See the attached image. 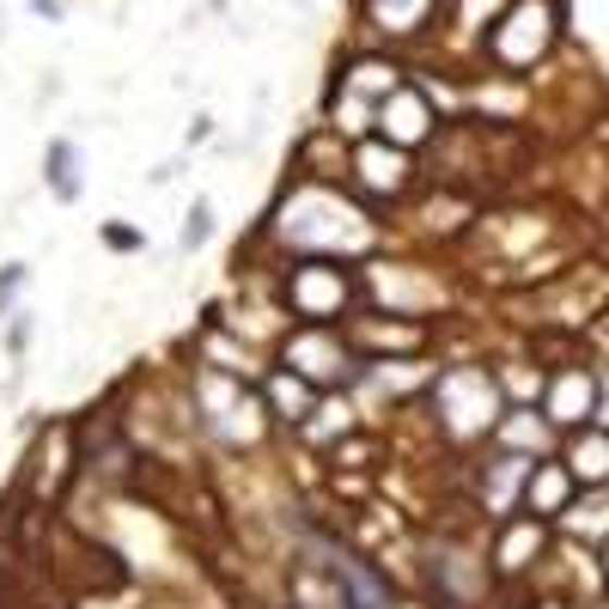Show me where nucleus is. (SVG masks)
Segmentation results:
<instances>
[{
    "instance_id": "19",
    "label": "nucleus",
    "mask_w": 609,
    "mask_h": 609,
    "mask_svg": "<svg viewBox=\"0 0 609 609\" xmlns=\"http://www.w3.org/2000/svg\"><path fill=\"white\" fill-rule=\"evenodd\" d=\"M299 433H304V445H318V451H330V445H341L348 433H360V414H353L348 390L318 396V409H311V421H304Z\"/></svg>"
},
{
    "instance_id": "2",
    "label": "nucleus",
    "mask_w": 609,
    "mask_h": 609,
    "mask_svg": "<svg viewBox=\"0 0 609 609\" xmlns=\"http://www.w3.org/2000/svg\"><path fill=\"white\" fill-rule=\"evenodd\" d=\"M365 281L353 262L335 257H293L274 274V304L287 311V323H318V330H348L360 318Z\"/></svg>"
},
{
    "instance_id": "4",
    "label": "nucleus",
    "mask_w": 609,
    "mask_h": 609,
    "mask_svg": "<svg viewBox=\"0 0 609 609\" xmlns=\"http://www.w3.org/2000/svg\"><path fill=\"white\" fill-rule=\"evenodd\" d=\"M274 365L299 372L318 390H353L360 378V353H353L348 330H318V323H287L274 341Z\"/></svg>"
},
{
    "instance_id": "20",
    "label": "nucleus",
    "mask_w": 609,
    "mask_h": 609,
    "mask_svg": "<svg viewBox=\"0 0 609 609\" xmlns=\"http://www.w3.org/2000/svg\"><path fill=\"white\" fill-rule=\"evenodd\" d=\"M44 183H49V196H55L61 208H74L79 189H86V165H79V147L67 135H55L44 147Z\"/></svg>"
},
{
    "instance_id": "7",
    "label": "nucleus",
    "mask_w": 609,
    "mask_h": 609,
    "mask_svg": "<svg viewBox=\"0 0 609 609\" xmlns=\"http://www.w3.org/2000/svg\"><path fill=\"white\" fill-rule=\"evenodd\" d=\"M548 548H555V524H543V518H531V512L500 518L494 536H487V567H494V579H500V592L531 585L536 567L548 561Z\"/></svg>"
},
{
    "instance_id": "3",
    "label": "nucleus",
    "mask_w": 609,
    "mask_h": 609,
    "mask_svg": "<svg viewBox=\"0 0 609 609\" xmlns=\"http://www.w3.org/2000/svg\"><path fill=\"white\" fill-rule=\"evenodd\" d=\"M421 597L433 609H482L487 597H500V579L487 567V543L475 536L433 531L421 543Z\"/></svg>"
},
{
    "instance_id": "14",
    "label": "nucleus",
    "mask_w": 609,
    "mask_h": 609,
    "mask_svg": "<svg viewBox=\"0 0 609 609\" xmlns=\"http://www.w3.org/2000/svg\"><path fill=\"white\" fill-rule=\"evenodd\" d=\"M573 500H579L573 470H567L561 457H536L531 475H524V500H518V512L543 518V524H561V518L573 512Z\"/></svg>"
},
{
    "instance_id": "24",
    "label": "nucleus",
    "mask_w": 609,
    "mask_h": 609,
    "mask_svg": "<svg viewBox=\"0 0 609 609\" xmlns=\"http://www.w3.org/2000/svg\"><path fill=\"white\" fill-rule=\"evenodd\" d=\"M25 281H30L25 262H0V318H13V311H18V293H25Z\"/></svg>"
},
{
    "instance_id": "12",
    "label": "nucleus",
    "mask_w": 609,
    "mask_h": 609,
    "mask_svg": "<svg viewBox=\"0 0 609 609\" xmlns=\"http://www.w3.org/2000/svg\"><path fill=\"white\" fill-rule=\"evenodd\" d=\"M372 128H378V140L414 152V147H426V140L439 135V110H433V98H426L414 79H402V86L372 110Z\"/></svg>"
},
{
    "instance_id": "13",
    "label": "nucleus",
    "mask_w": 609,
    "mask_h": 609,
    "mask_svg": "<svg viewBox=\"0 0 609 609\" xmlns=\"http://www.w3.org/2000/svg\"><path fill=\"white\" fill-rule=\"evenodd\" d=\"M531 463H536V457H512V451H494L487 463H475L470 494H475V512H487V524H500V518H512V512H518Z\"/></svg>"
},
{
    "instance_id": "11",
    "label": "nucleus",
    "mask_w": 609,
    "mask_h": 609,
    "mask_svg": "<svg viewBox=\"0 0 609 609\" xmlns=\"http://www.w3.org/2000/svg\"><path fill=\"white\" fill-rule=\"evenodd\" d=\"M79 475V439H74V421H49L44 433H37V445H30V470H25V487H30V500L55 506L61 500V487Z\"/></svg>"
},
{
    "instance_id": "25",
    "label": "nucleus",
    "mask_w": 609,
    "mask_h": 609,
    "mask_svg": "<svg viewBox=\"0 0 609 609\" xmlns=\"http://www.w3.org/2000/svg\"><path fill=\"white\" fill-rule=\"evenodd\" d=\"M25 348H30V311H13V323H7V353L25 360Z\"/></svg>"
},
{
    "instance_id": "26",
    "label": "nucleus",
    "mask_w": 609,
    "mask_h": 609,
    "mask_svg": "<svg viewBox=\"0 0 609 609\" xmlns=\"http://www.w3.org/2000/svg\"><path fill=\"white\" fill-rule=\"evenodd\" d=\"M30 13H44V18H61V0H30Z\"/></svg>"
},
{
    "instance_id": "9",
    "label": "nucleus",
    "mask_w": 609,
    "mask_h": 609,
    "mask_svg": "<svg viewBox=\"0 0 609 609\" xmlns=\"http://www.w3.org/2000/svg\"><path fill=\"white\" fill-rule=\"evenodd\" d=\"M79 439V475L86 482H128L135 475V433L122 426V414L91 409L86 421H74Z\"/></svg>"
},
{
    "instance_id": "17",
    "label": "nucleus",
    "mask_w": 609,
    "mask_h": 609,
    "mask_svg": "<svg viewBox=\"0 0 609 609\" xmlns=\"http://www.w3.org/2000/svg\"><path fill=\"white\" fill-rule=\"evenodd\" d=\"M257 390H262V409H269V421L274 426H304L311 421V409H318V384H304L299 372H287V365H269L257 378Z\"/></svg>"
},
{
    "instance_id": "23",
    "label": "nucleus",
    "mask_w": 609,
    "mask_h": 609,
    "mask_svg": "<svg viewBox=\"0 0 609 609\" xmlns=\"http://www.w3.org/2000/svg\"><path fill=\"white\" fill-rule=\"evenodd\" d=\"M98 238H104V250H116V257H140V250H147V232L128 226V220H104Z\"/></svg>"
},
{
    "instance_id": "18",
    "label": "nucleus",
    "mask_w": 609,
    "mask_h": 609,
    "mask_svg": "<svg viewBox=\"0 0 609 609\" xmlns=\"http://www.w3.org/2000/svg\"><path fill=\"white\" fill-rule=\"evenodd\" d=\"M573 470L579 487H609V426L592 421V426H579V433H567L561 451H555Z\"/></svg>"
},
{
    "instance_id": "16",
    "label": "nucleus",
    "mask_w": 609,
    "mask_h": 609,
    "mask_svg": "<svg viewBox=\"0 0 609 609\" xmlns=\"http://www.w3.org/2000/svg\"><path fill=\"white\" fill-rule=\"evenodd\" d=\"M348 171H360V189L365 196H378V201H390V196L409 189V152L390 147V140H360L353 159H348Z\"/></svg>"
},
{
    "instance_id": "5",
    "label": "nucleus",
    "mask_w": 609,
    "mask_h": 609,
    "mask_svg": "<svg viewBox=\"0 0 609 609\" xmlns=\"http://www.w3.org/2000/svg\"><path fill=\"white\" fill-rule=\"evenodd\" d=\"M555 37H561L555 0H512V7H500V18L487 25V55H494V67H506V74H524V67H536V61L555 49Z\"/></svg>"
},
{
    "instance_id": "15",
    "label": "nucleus",
    "mask_w": 609,
    "mask_h": 609,
    "mask_svg": "<svg viewBox=\"0 0 609 609\" xmlns=\"http://www.w3.org/2000/svg\"><path fill=\"white\" fill-rule=\"evenodd\" d=\"M494 451H512V457H555L561 451V433L548 426V414L536 402H506L500 426H494Z\"/></svg>"
},
{
    "instance_id": "10",
    "label": "nucleus",
    "mask_w": 609,
    "mask_h": 609,
    "mask_svg": "<svg viewBox=\"0 0 609 609\" xmlns=\"http://www.w3.org/2000/svg\"><path fill=\"white\" fill-rule=\"evenodd\" d=\"M348 341L360 360H421L433 348V323L402 318V311H365L348 323Z\"/></svg>"
},
{
    "instance_id": "8",
    "label": "nucleus",
    "mask_w": 609,
    "mask_h": 609,
    "mask_svg": "<svg viewBox=\"0 0 609 609\" xmlns=\"http://www.w3.org/2000/svg\"><path fill=\"white\" fill-rule=\"evenodd\" d=\"M318 543L304 548V555H293L287 561V579H281V597H287V609H360L353 604V585L341 579V567L330 561V536L311 531Z\"/></svg>"
},
{
    "instance_id": "22",
    "label": "nucleus",
    "mask_w": 609,
    "mask_h": 609,
    "mask_svg": "<svg viewBox=\"0 0 609 609\" xmlns=\"http://www.w3.org/2000/svg\"><path fill=\"white\" fill-rule=\"evenodd\" d=\"M208 238H213V201H196L189 220H183V232H177V250H183V257H196Z\"/></svg>"
},
{
    "instance_id": "6",
    "label": "nucleus",
    "mask_w": 609,
    "mask_h": 609,
    "mask_svg": "<svg viewBox=\"0 0 609 609\" xmlns=\"http://www.w3.org/2000/svg\"><path fill=\"white\" fill-rule=\"evenodd\" d=\"M536 409L548 414V426L555 433H579V426H592L604 421V365L597 360H561V365H548V378H543V396H536Z\"/></svg>"
},
{
    "instance_id": "21",
    "label": "nucleus",
    "mask_w": 609,
    "mask_h": 609,
    "mask_svg": "<svg viewBox=\"0 0 609 609\" xmlns=\"http://www.w3.org/2000/svg\"><path fill=\"white\" fill-rule=\"evenodd\" d=\"M365 13L378 18V30H390V37H414V30L433 25L439 0H365Z\"/></svg>"
},
{
    "instance_id": "1",
    "label": "nucleus",
    "mask_w": 609,
    "mask_h": 609,
    "mask_svg": "<svg viewBox=\"0 0 609 609\" xmlns=\"http://www.w3.org/2000/svg\"><path fill=\"white\" fill-rule=\"evenodd\" d=\"M426 409V421L439 426L451 445H487L494 426L506 414V390H500V372L494 365H475V360H457V365H433L426 390L414 396Z\"/></svg>"
},
{
    "instance_id": "27",
    "label": "nucleus",
    "mask_w": 609,
    "mask_h": 609,
    "mask_svg": "<svg viewBox=\"0 0 609 609\" xmlns=\"http://www.w3.org/2000/svg\"><path fill=\"white\" fill-rule=\"evenodd\" d=\"M597 567H604V585H609V543H597Z\"/></svg>"
}]
</instances>
